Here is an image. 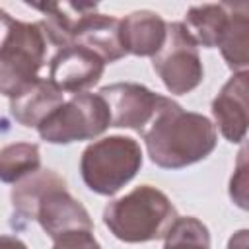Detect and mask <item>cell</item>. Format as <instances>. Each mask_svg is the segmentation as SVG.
Segmentation results:
<instances>
[{
  "mask_svg": "<svg viewBox=\"0 0 249 249\" xmlns=\"http://www.w3.org/2000/svg\"><path fill=\"white\" fill-rule=\"evenodd\" d=\"M150 160L161 169H181L212 154L218 132L212 121L200 113L185 111L173 101L144 132Z\"/></svg>",
  "mask_w": 249,
  "mask_h": 249,
  "instance_id": "obj_1",
  "label": "cell"
},
{
  "mask_svg": "<svg viewBox=\"0 0 249 249\" xmlns=\"http://www.w3.org/2000/svg\"><path fill=\"white\" fill-rule=\"evenodd\" d=\"M179 212L171 198L152 187L140 185L121 198L111 200L103 210V224L124 243H146L163 239Z\"/></svg>",
  "mask_w": 249,
  "mask_h": 249,
  "instance_id": "obj_2",
  "label": "cell"
},
{
  "mask_svg": "<svg viewBox=\"0 0 249 249\" xmlns=\"http://www.w3.org/2000/svg\"><path fill=\"white\" fill-rule=\"evenodd\" d=\"M47 39L39 23H27L4 16V37L0 41V93L16 97L39 80L45 64Z\"/></svg>",
  "mask_w": 249,
  "mask_h": 249,
  "instance_id": "obj_3",
  "label": "cell"
},
{
  "mask_svg": "<svg viewBox=\"0 0 249 249\" xmlns=\"http://www.w3.org/2000/svg\"><path fill=\"white\" fill-rule=\"evenodd\" d=\"M142 167L140 144L130 136H105L91 142L80 158V173L86 187L97 195L119 193Z\"/></svg>",
  "mask_w": 249,
  "mask_h": 249,
  "instance_id": "obj_4",
  "label": "cell"
},
{
  "mask_svg": "<svg viewBox=\"0 0 249 249\" xmlns=\"http://www.w3.org/2000/svg\"><path fill=\"white\" fill-rule=\"evenodd\" d=\"M111 124L107 103L99 93H74L72 99L56 107L39 126L41 140L49 144H72L93 140Z\"/></svg>",
  "mask_w": 249,
  "mask_h": 249,
  "instance_id": "obj_5",
  "label": "cell"
},
{
  "mask_svg": "<svg viewBox=\"0 0 249 249\" xmlns=\"http://www.w3.org/2000/svg\"><path fill=\"white\" fill-rule=\"evenodd\" d=\"M152 66L171 95L193 91L204 78L198 47L181 21L165 25V41L152 56Z\"/></svg>",
  "mask_w": 249,
  "mask_h": 249,
  "instance_id": "obj_6",
  "label": "cell"
},
{
  "mask_svg": "<svg viewBox=\"0 0 249 249\" xmlns=\"http://www.w3.org/2000/svg\"><path fill=\"white\" fill-rule=\"evenodd\" d=\"M99 95L107 103L111 124L117 128H130L142 134L171 103V97L160 95L142 84L117 82L103 86Z\"/></svg>",
  "mask_w": 249,
  "mask_h": 249,
  "instance_id": "obj_7",
  "label": "cell"
},
{
  "mask_svg": "<svg viewBox=\"0 0 249 249\" xmlns=\"http://www.w3.org/2000/svg\"><path fill=\"white\" fill-rule=\"evenodd\" d=\"M105 62L91 51L70 45L60 49L49 66V82H53L62 93L74 91L82 93L84 89L95 86L103 76Z\"/></svg>",
  "mask_w": 249,
  "mask_h": 249,
  "instance_id": "obj_8",
  "label": "cell"
},
{
  "mask_svg": "<svg viewBox=\"0 0 249 249\" xmlns=\"http://www.w3.org/2000/svg\"><path fill=\"white\" fill-rule=\"evenodd\" d=\"M35 220L51 239L70 231H93L89 212L66 191V187H56L43 196L37 206Z\"/></svg>",
  "mask_w": 249,
  "mask_h": 249,
  "instance_id": "obj_9",
  "label": "cell"
},
{
  "mask_svg": "<svg viewBox=\"0 0 249 249\" xmlns=\"http://www.w3.org/2000/svg\"><path fill=\"white\" fill-rule=\"evenodd\" d=\"M247 70L233 72L212 101V117L231 144H239L247 134Z\"/></svg>",
  "mask_w": 249,
  "mask_h": 249,
  "instance_id": "obj_10",
  "label": "cell"
},
{
  "mask_svg": "<svg viewBox=\"0 0 249 249\" xmlns=\"http://www.w3.org/2000/svg\"><path fill=\"white\" fill-rule=\"evenodd\" d=\"M165 21L160 14L138 10L124 16L119 23L121 45L126 54L154 56L165 41Z\"/></svg>",
  "mask_w": 249,
  "mask_h": 249,
  "instance_id": "obj_11",
  "label": "cell"
},
{
  "mask_svg": "<svg viewBox=\"0 0 249 249\" xmlns=\"http://www.w3.org/2000/svg\"><path fill=\"white\" fill-rule=\"evenodd\" d=\"M29 6L45 14V18L39 21V27L45 39H49L60 49L74 45L82 19L97 10V4H74V2L29 4Z\"/></svg>",
  "mask_w": 249,
  "mask_h": 249,
  "instance_id": "obj_12",
  "label": "cell"
},
{
  "mask_svg": "<svg viewBox=\"0 0 249 249\" xmlns=\"http://www.w3.org/2000/svg\"><path fill=\"white\" fill-rule=\"evenodd\" d=\"M119 23H121V19H117L113 16L91 12L82 19L74 45H80V47L95 53L105 64L117 62L123 56H126V53L121 45Z\"/></svg>",
  "mask_w": 249,
  "mask_h": 249,
  "instance_id": "obj_13",
  "label": "cell"
},
{
  "mask_svg": "<svg viewBox=\"0 0 249 249\" xmlns=\"http://www.w3.org/2000/svg\"><path fill=\"white\" fill-rule=\"evenodd\" d=\"M62 103L64 93L53 82L39 78L25 91L10 99V113L21 126L37 128Z\"/></svg>",
  "mask_w": 249,
  "mask_h": 249,
  "instance_id": "obj_14",
  "label": "cell"
},
{
  "mask_svg": "<svg viewBox=\"0 0 249 249\" xmlns=\"http://www.w3.org/2000/svg\"><path fill=\"white\" fill-rule=\"evenodd\" d=\"M233 4H202L187 10L185 19L181 21L191 39L206 49L218 47L222 35L228 29Z\"/></svg>",
  "mask_w": 249,
  "mask_h": 249,
  "instance_id": "obj_15",
  "label": "cell"
},
{
  "mask_svg": "<svg viewBox=\"0 0 249 249\" xmlns=\"http://www.w3.org/2000/svg\"><path fill=\"white\" fill-rule=\"evenodd\" d=\"M56 187H66V181L53 169H37L35 173L19 179L14 183L12 189V206L14 210L25 218V220H35V212L43 196L56 189Z\"/></svg>",
  "mask_w": 249,
  "mask_h": 249,
  "instance_id": "obj_16",
  "label": "cell"
},
{
  "mask_svg": "<svg viewBox=\"0 0 249 249\" xmlns=\"http://www.w3.org/2000/svg\"><path fill=\"white\" fill-rule=\"evenodd\" d=\"M247 47H249V12H247V4L239 2L231 6V18L226 33L218 43V49L233 72H245L249 64Z\"/></svg>",
  "mask_w": 249,
  "mask_h": 249,
  "instance_id": "obj_17",
  "label": "cell"
},
{
  "mask_svg": "<svg viewBox=\"0 0 249 249\" xmlns=\"http://www.w3.org/2000/svg\"><path fill=\"white\" fill-rule=\"evenodd\" d=\"M41 169V152L33 142H14L0 148V181L18 183Z\"/></svg>",
  "mask_w": 249,
  "mask_h": 249,
  "instance_id": "obj_18",
  "label": "cell"
},
{
  "mask_svg": "<svg viewBox=\"0 0 249 249\" xmlns=\"http://www.w3.org/2000/svg\"><path fill=\"white\" fill-rule=\"evenodd\" d=\"M163 239V249H210V231L195 216H179Z\"/></svg>",
  "mask_w": 249,
  "mask_h": 249,
  "instance_id": "obj_19",
  "label": "cell"
},
{
  "mask_svg": "<svg viewBox=\"0 0 249 249\" xmlns=\"http://www.w3.org/2000/svg\"><path fill=\"white\" fill-rule=\"evenodd\" d=\"M245 154H247V150L243 146L239 152L235 171H233L231 181H230V196L243 210H247V158H245Z\"/></svg>",
  "mask_w": 249,
  "mask_h": 249,
  "instance_id": "obj_20",
  "label": "cell"
},
{
  "mask_svg": "<svg viewBox=\"0 0 249 249\" xmlns=\"http://www.w3.org/2000/svg\"><path fill=\"white\" fill-rule=\"evenodd\" d=\"M53 249H101L93 231H70L53 239Z\"/></svg>",
  "mask_w": 249,
  "mask_h": 249,
  "instance_id": "obj_21",
  "label": "cell"
},
{
  "mask_svg": "<svg viewBox=\"0 0 249 249\" xmlns=\"http://www.w3.org/2000/svg\"><path fill=\"white\" fill-rule=\"evenodd\" d=\"M0 249H27V245L16 235L2 233L0 235Z\"/></svg>",
  "mask_w": 249,
  "mask_h": 249,
  "instance_id": "obj_22",
  "label": "cell"
},
{
  "mask_svg": "<svg viewBox=\"0 0 249 249\" xmlns=\"http://www.w3.org/2000/svg\"><path fill=\"white\" fill-rule=\"evenodd\" d=\"M247 247V230H239L235 235H231L228 249H245Z\"/></svg>",
  "mask_w": 249,
  "mask_h": 249,
  "instance_id": "obj_23",
  "label": "cell"
}]
</instances>
